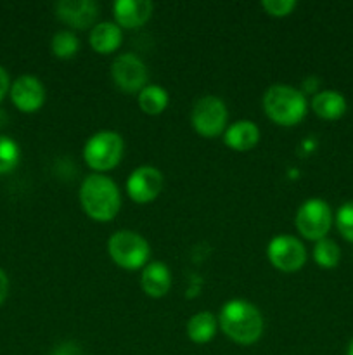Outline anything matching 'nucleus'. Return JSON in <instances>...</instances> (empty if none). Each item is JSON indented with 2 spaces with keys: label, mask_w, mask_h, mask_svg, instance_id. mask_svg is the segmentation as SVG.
Listing matches in <instances>:
<instances>
[{
  "label": "nucleus",
  "mask_w": 353,
  "mask_h": 355,
  "mask_svg": "<svg viewBox=\"0 0 353 355\" xmlns=\"http://www.w3.org/2000/svg\"><path fill=\"white\" fill-rule=\"evenodd\" d=\"M99 3L93 0H61L55 6L59 19L75 30L92 28L99 16Z\"/></svg>",
  "instance_id": "nucleus-12"
},
{
  "label": "nucleus",
  "mask_w": 353,
  "mask_h": 355,
  "mask_svg": "<svg viewBox=\"0 0 353 355\" xmlns=\"http://www.w3.org/2000/svg\"><path fill=\"white\" fill-rule=\"evenodd\" d=\"M21 158L19 146L7 135H0V175L12 172Z\"/></svg>",
  "instance_id": "nucleus-22"
},
{
  "label": "nucleus",
  "mask_w": 353,
  "mask_h": 355,
  "mask_svg": "<svg viewBox=\"0 0 353 355\" xmlns=\"http://www.w3.org/2000/svg\"><path fill=\"white\" fill-rule=\"evenodd\" d=\"M266 257L280 272H296L307 263V250L303 243L289 234H279L270 239Z\"/></svg>",
  "instance_id": "nucleus-8"
},
{
  "label": "nucleus",
  "mask_w": 353,
  "mask_h": 355,
  "mask_svg": "<svg viewBox=\"0 0 353 355\" xmlns=\"http://www.w3.org/2000/svg\"><path fill=\"white\" fill-rule=\"evenodd\" d=\"M111 76L118 89L128 94H138L147 85L149 73L145 62L138 55L128 52L114 59L111 64Z\"/></svg>",
  "instance_id": "nucleus-9"
},
{
  "label": "nucleus",
  "mask_w": 353,
  "mask_h": 355,
  "mask_svg": "<svg viewBox=\"0 0 353 355\" xmlns=\"http://www.w3.org/2000/svg\"><path fill=\"white\" fill-rule=\"evenodd\" d=\"M80 203L92 220L109 222L120 214V187L111 177L92 173L80 186Z\"/></svg>",
  "instance_id": "nucleus-2"
},
{
  "label": "nucleus",
  "mask_w": 353,
  "mask_h": 355,
  "mask_svg": "<svg viewBox=\"0 0 353 355\" xmlns=\"http://www.w3.org/2000/svg\"><path fill=\"white\" fill-rule=\"evenodd\" d=\"M314 260L322 269H334V267H338L339 260H341V250H339L338 243L327 238L315 243Z\"/></svg>",
  "instance_id": "nucleus-20"
},
{
  "label": "nucleus",
  "mask_w": 353,
  "mask_h": 355,
  "mask_svg": "<svg viewBox=\"0 0 353 355\" xmlns=\"http://www.w3.org/2000/svg\"><path fill=\"white\" fill-rule=\"evenodd\" d=\"M346 355H353V340H352V342H350L348 350H346Z\"/></svg>",
  "instance_id": "nucleus-28"
},
{
  "label": "nucleus",
  "mask_w": 353,
  "mask_h": 355,
  "mask_svg": "<svg viewBox=\"0 0 353 355\" xmlns=\"http://www.w3.org/2000/svg\"><path fill=\"white\" fill-rule=\"evenodd\" d=\"M224 141L232 151L244 153L260 142V128L251 120H237L225 128Z\"/></svg>",
  "instance_id": "nucleus-14"
},
{
  "label": "nucleus",
  "mask_w": 353,
  "mask_h": 355,
  "mask_svg": "<svg viewBox=\"0 0 353 355\" xmlns=\"http://www.w3.org/2000/svg\"><path fill=\"white\" fill-rule=\"evenodd\" d=\"M165 177L156 166L142 165L135 168L127 179V194L132 201L145 205L154 201L161 194Z\"/></svg>",
  "instance_id": "nucleus-10"
},
{
  "label": "nucleus",
  "mask_w": 353,
  "mask_h": 355,
  "mask_svg": "<svg viewBox=\"0 0 353 355\" xmlns=\"http://www.w3.org/2000/svg\"><path fill=\"white\" fill-rule=\"evenodd\" d=\"M137 103H138V107H141L145 114L156 116V114H161L163 111L168 107L170 96L163 87L147 83V85L138 92Z\"/></svg>",
  "instance_id": "nucleus-19"
},
{
  "label": "nucleus",
  "mask_w": 353,
  "mask_h": 355,
  "mask_svg": "<svg viewBox=\"0 0 353 355\" xmlns=\"http://www.w3.org/2000/svg\"><path fill=\"white\" fill-rule=\"evenodd\" d=\"M218 329V319L217 315L211 312L203 311L194 314L192 318L187 321V336L190 342L197 343V345H204V343L211 342L217 335Z\"/></svg>",
  "instance_id": "nucleus-18"
},
{
  "label": "nucleus",
  "mask_w": 353,
  "mask_h": 355,
  "mask_svg": "<svg viewBox=\"0 0 353 355\" xmlns=\"http://www.w3.org/2000/svg\"><path fill=\"white\" fill-rule=\"evenodd\" d=\"M262 7L273 17H286L296 9L294 0H263Z\"/></svg>",
  "instance_id": "nucleus-24"
},
{
  "label": "nucleus",
  "mask_w": 353,
  "mask_h": 355,
  "mask_svg": "<svg viewBox=\"0 0 353 355\" xmlns=\"http://www.w3.org/2000/svg\"><path fill=\"white\" fill-rule=\"evenodd\" d=\"M90 47L97 52V54H111V52L118 51V47L123 42V33L121 28L113 21H102V23L93 24L89 35Z\"/></svg>",
  "instance_id": "nucleus-16"
},
{
  "label": "nucleus",
  "mask_w": 353,
  "mask_h": 355,
  "mask_svg": "<svg viewBox=\"0 0 353 355\" xmlns=\"http://www.w3.org/2000/svg\"><path fill=\"white\" fill-rule=\"evenodd\" d=\"M311 110L322 120H338L346 113V99L338 90H322L311 99Z\"/></svg>",
  "instance_id": "nucleus-17"
},
{
  "label": "nucleus",
  "mask_w": 353,
  "mask_h": 355,
  "mask_svg": "<svg viewBox=\"0 0 353 355\" xmlns=\"http://www.w3.org/2000/svg\"><path fill=\"white\" fill-rule=\"evenodd\" d=\"M10 89V80H9V75H7L6 69L0 66V101L6 97V94L9 92Z\"/></svg>",
  "instance_id": "nucleus-26"
},
{
  "label": "nucleus",
  "mask_w": 353,
  "mask_h": 355,
  "mask_svg": "<svg viewBox=\"0 0 353 355\" xmlns=\"http://www.w3.org/2000/svg\"><path fill=\"white\" fill-rule=\"evenodd\" d=\"M125 142L118 132L100 130L87 139L83 146V159L93 172L104 173L116 168L123 158Z\"/></svg>",
  "instance_id": "nucleus-4"
},
{
  "label": "nucleus",
  "mask_w": 353,
  "mask_h": 355,
  "mask_svg": "<svg viewBox=\"0 0 353 355\" xmlns=\"http://www.w3.org/2000/svg\"><path fill=\"white\" fill-rule=\"evenodd\" d=\"M152 2L149 0H116L113 6L114 23L120 28L135 30L144 26L152 16Z\"/></svg>",
  "instance_id": "nucleus-13"
},
{
  "label": "nucleus",
  "mask_w": 353,
  "mask_h": 355,
  "mask_svg": "<svg viewBox=\"0 0 353 355\" xmlns=\"http://www.w3.org/2000/svg\"><path fill=\"white\" fill-rule=\"evenodd\" d=\"M141 286L147 297H165L172 286V272L168 266L163 262H151L142 269Z\"/></svg>",
  "instance_id": "nucleus-15"
},
{
  "label": "nucleus",
  "mask_w": 353,
  "mask_h": 355,
  "mask_svg": "<svg viewBox=\"0 0 353 355\" xmlns=\"http://www.w3.org/2000/svg\"><path fill=\"white\" fill-rule=\"evenodd\" d=\"M10 99L23 113H35L45 103V87L37 76L23 75L10 85Z\"/></svg>",
  "instance_id": "nucleus-11"
},
{
  "label": "nucleus",
  "mask_w": 353,
  "mask_h": 355,
  "mask_svg": "<svg viewBox=\"0 0 353 355\" xmlns=\"http://www.w3.org/2000/svg\"><path fill=\"white\" fill-rule=\"evenodd\" d=\"M52 355H82V349L73 342H64L59 347H55Z\"/></svg>",
  "instance_id": "nucleus-25"
},
{
  "label": "nucleus",
  "mask_w": 353,
  "mask_h": 355,
  "mask_svg": "<svg viewBox=\"0 0 353 355\" xmlns=\"http://www.w3.org/2000/svg\"><path fill=\"white\" fill-rule=\"evenodd\" d=\"M263 110L273 123L293 127L307 116L308 103L301 90L277 83V85L269 87L263 94Z\"/></svg>",
  "instance_id": "nucleus-3"
},
{
  "label": "nucleus",
  "mask_w": 353,
  "mask_h": 355,
  "mask_svg": "<svg viewBox=\"0 0 353 355\" xmlns=\"http://www.w3.org/2000/svg\"><path fill=\"white\" fill-rule=\"evenodd\" d=\"M51 49L55 58L59 59H71L75 58L80 49V40L73 31L61 30L52 37Z\"/></svg>",
  "instance_id": "nucleus-21"
},
{
  "label": "nucleus",
  "mask_w": 353,
  "mask_h": 355,
  "mask_svg": "<svg viewBox=\"0 0 353 355\" xmlns=\"http://www.w3.org/2000/svg\"><path fill=\"white\" fill-rule=\"evenodd\" d=\"M221 333L237 345H253L263 335V315L251 302L234 298L221 307L218 315Z\"/></svg>",
  "instance_id": "nucleus-1"
},
{
  "label": "nucleus",
  "mask_w": 353,
  "mask_h": 355,
  "mask_svg": "<svg viewBox=\"0 0 353 355\" xmlns=\"http://www.w3.org/2000/svg\"><path fill=\"white\" fill-rule=\"evenodd\" d=\"M298 232L305 239L310 241H320L327 236L332 225V211L327 201L320 198H310L300 205L294 217Z\"/></svg>",
  "instance_id": "nucleus-7"
},
{
  "label": "nucleus",
  "mask_w": 353,
  "mask_h": 355,
  "mask_svg": "<svg viewBox=\"0 0 353 355\" xmlns=\"http://www.w3.org/2000/svg\"><path fill=\"white\" fill-rule=\"evenodd\" d=\"M227 106L217 96L199 97L190 111V123H192L194 130L206 139L220 135L227 128Z\"/></svg>",
  "instance_id": "nucleus-6"
},
{
  "label": "nucleus",
  "mask_w": 353,
  "mask_h": 355,
  "mask_svg": "<svg viewBox=\"0 0 353 355\" xmlns=\"http://www.w3.org/2000/svg\"><path fill=\"white\" fill-rule=\"evenodd\" d=\"M336 227L346 241L353 243V201H346L336 214Z\"/></svg>",
  "instance_id": "nucleus-23"
},
{
  "label": "nucleus",
  "mask_w": 353,
  "mask_h": 355,
  "mask_svg": "<svg viewBox=\"0 0 353 355\" xmlns=\"http://www.w3.org/2000/svg\"><path fill=\"white\" fill-rule=\"evenodd\" d=\"M7 293H9V279H7V274L0 269V305L7 298Z\"/></svg>",
  "instance_id": "nucleus-27"
},
{
  "label": "nucleus",
  "mask_w": 353,
  "mask_h": 355,
  "mask_svg": "<svg viewBox=\"0 0 353 355\" xmlns=\"http://www.w3.org/2000/svg\"><path fill=\"white\" fill-rule=\"evenodd\" d=\"M107 253L118 267L125 270L144 269L151 257V246L144 236L130 229H121L111 234Z\"/></svg>",
  "instance_id": "nucleus-5"
}]
</instances>
